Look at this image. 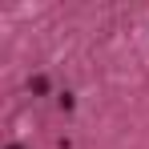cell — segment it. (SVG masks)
<instances>
[{"instance_id": "1", "label": "cell", "mask_w": 149, "mask_h": 149, "mask_svg": "<svg viewBox=\"0 0 149 149\" xmlns=\"http://www.w3.org/2000/svg\"><path fill=\"white\" fill-rule=\"evenodd\" d=\"M12 149H20V145H12Z\"/></svg>"}]
</instances>
